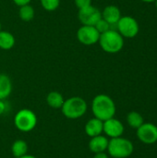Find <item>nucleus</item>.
<instances>
[{"label": "nucleus", "mask_w": 157, "mask_h": 158, "mask_svg": "<svg viewBox=\"0 0 157 158\" xmlns=\"http://www.w3.org/2000/svg\"><path fill=\"white\" fill-rule=\"evenodd\" d=\"M92 112L94 118L105 121L116 115V104L107 94H97L92 101Z\"/></svg>", "instance_id": "f257e3e1"}, {"label": "nucleus", "mask_w": 157, "mask_h": 158, "mask_svg": "<svg viewBox=\"0 0 157 158\" xmlns=\"http://www.w3.org/2000/svg\"><path fill=\"white\" fill-rule=\"evenodd\" d=\"M60 109L65 118L68 119H78L86 114L88 105L82 97L72 96L64 101Z\"/></svg>", "instance_id": "f03ea898"}, {"label": "nucleus", "mask_w": 157, "mask_h": 158, "mask_svg": "<svg viewBox=\"0 0 157 158\" xmlns=\"http://www.w3.org/2000/svg\"><path fill=\"white\" fill-rule=\"evenodd\" d=\"M101 48L108 54H117L120 52L124 46V38L116 30H108L101 33L98 41Z\"/></svg>", "instance_id": "7ed1b4c3"}, {"label": "nucleus", "mask_w": 157, "mask_h": 158, "mask_svg": "<svg viewBox=\"0 0 157 158\" xmlns=\"http://www.w3.org/2000/svg\"><path fill=\"white\" fill-rule=\"evenodd\" d=\"M106 151L113 158H127L132 155L134 146L129 139L120 136L109 140Z\"/></svg>", "instance_id": "20e7f679"}, {"label": "nucleus", "mask_w": 157, "mask_h": 158, "mask_svg": "<svg viewBox=\"0 0 157 158\" xmlns=\"http://www.w3.org/2000/svg\"><path fill=\"white\" fill-rule=\"evenodd\" d=\"M37 116L33 111L23 108L18 111L14 117V125L21 132H30L37 126Z\"/></svg>", "instance_id": "39448f33"}, {"label": "nucleus", "mask_w": 157, "mask_h": 158, "mask_svg": "<svg viewBox=\"0 0 157 158\" xmlns=\"http://www.w3.org/2000/svg\"><path fill=\"white\" fill-rule=\"evenodd\" d=\"M117 29L123 38H134L139 33L140 26L133 17L123 16L117 23Z\"/></svg>", "instance_id": "423d86ee"}, {"label": "nucleus", "mask_w": 157, "mask_h": 158, "mask_svg": "<svg viewBox=\"0 0 157 158\" xmlns=\"http://www.w3.org/2000/svg\"><path fill=\"white\" fill-rule=\"evenodd\" d=\"M77 38L81 44L89 46L98 43L100 33L94 26L81 25L77 31Z\"/></svg>", "instance_id": "0eeeda50"}, {"label": "nucleus", "mask_w": 157, "mask_h": 158, "mask_svg": "<svg viewBox=\"0 0 157 158\" xmlns=\"http://www.w3.org/2000/svg\"><path fill=\"white\" fill-rule=\"evenodd\" d=\"M78 18L81 25L94 26L102 19V12L94 6L91 5L87 7L79 9Z\"/></svg>", "instance_id": "6e6552de"}, {"label": "nucleus", "mask_w": 157, "mask_h": 158, "mask_svg": "<svg viewBox=\"0 0 157 158\" xmlns=\"http://www.w3.org/2000/svg\"><path fill=\"white\" fill-rule=\"evenodd\" d=\"M138 139L145 144H154L157 142V126L150 122H144L137 129Z\"/></svg>", "instance_id": "1a4fd4ad"}, {"label": "nucleus", "mask_w": 157, "mask_h": 158, "mask_svg": "<svg viewBox=\"0 0 157 158\" xmlns=\"http://www.w3.org/2000/svg\"><path fill=\"white\" fill-rule=\"evenodd\" d=\"M103 132L110 139L120 137L124 133V125L120 120L111 118L103 122Z\"/></svg>", "instance_id": "9d476101"}, {"label": "nucleus", "mask_w": 157, "mask_h": 158, "mask_svg": "<svg viewBox=\"0 0 157 158\" xmlns=\"http://www.w3.org/2000/svg\"><path fill=\"white\" fill-rule=\"evenodd\" d=\"M120 9L115 5L106 6L102 11V19H104L106 22H108L111 26L117 25L118 20L121 18Z\"/></svg>", "instance_id": "9b49d317"}, {"label": "nucleus", "mask_w": 157, "mask_h": 158, "mask_svg": "<svg viewBox=\"0 0 157 158\" xmlns=\"http://www.w3.org/2000/svg\"><path fill=\"white\" fill-rule=\"evenodd\" d=\"M109 140L106 136L98 135L95 137H92L89 142V149L93 154L105 152L107 150Z\"/></svg>", "instance_id": "f8f14e48"}, {"label": "nucleus", "mask_w": 157, "mask_h": 158, "mask_svg": "<svg viewBox=\"0 0 157 158\" xmlns=\"http://www.w3.org/2000/svg\"><path fill=\"white\" fill-rule=\"evenodd\" d=\"M103 122L102 120L93 118L89 119L84 127V131L86 135L89 137H95L98 135H101L103 133Z\"/></svg>", "instance_id": "ddd939ff"}, {"label": "nucleus", "mask_w": 157, "mask_h": 158, "mask_svg": "<svg viewBox=\"0 0 157 158\" xmlns=\"http://www.w3.org/2000/svg\"><path fill=\"white\" fill-rule=\"evenodd\" d=\"M12 92V82L10 78L4 74L0 73V99L6 100Z\"/></svg>", "instance_id": "4468645a"}, {"label": "nucleus", "mask_w": 157, "mask_h": 158, "mask_svg": "<svg viewBox=\"0 0 157 158\" xmlns=\"http://www.w3.org/2000/svg\"><path fill=\"white\" fill-rule=\"evenodd\" d=\"M64 101H65V99H64L63 95L56 91L50 92L46 96L47 105L51 108H54V109H60L64 104Z\"/></svg>", "instance_id": "2eb2a0df"}, {"label": "nucleus", "mask_w": 157, "mask_h": 158, "mask_svg": "<svg viewBox=\"0 0 157 158\" xmlns=\"http://www.w3.org/2000/svg\"><path fill=\"white\" fill-rule=\"evenodd\" d=\"M15 44L16 40L11 32L6 31H0V49L9 50L14 47Z\"/></svg>", "instance_id": "dca6fc26"}, {"label": "nucleus", "mask_w": 157, "mask_h": 158, "mask_svg": "<svg viewBox=\"0 0 157 158\" xmlns=\"http://www.w3.org/2000/svg\"><path fill=\"white\" fill-rule=\"evenodd\" d=\"M28 144L23 140H17L11 145V153L15 158L20 157L28 153Z\"/></svg>", "instance_id": "f3484780"}, {"label": "nucleus", "mask_w": 157, "mask_h": 158, "mask_svg": "<svg viewBox=\"0 0 157 158\" xmlns=\"http://www.w3.org/2000/svg\"><path fill=\"white\" fill-rule=\"evenodd\" d=\"M127 122L131 128L137 130L144 123V119H143V117L140 113L136 111H132L127 115Z\"/></svg>", "instance_id": "a211bd4d"}, {"label": "nucleus", "mask_w": 157, "mask_h": 158, "mask_svg": "<svg viewBox=\"0 0 157 158\" xmlns=\"http://www.w3.org/2000/svg\"><path fill=\"white\" fill-rule=\"evenodd\" d=\"M34 15H35L34 8L30 4L19 6V16L21 20H23V21H31L34 18Z\"/></svg>", "instance_id": "6ab92c4d"}, {"label": "nucleus", "mask_w": 157, "mask_h": 158, "mask_svg": "<svg viewBox=\"0 0 157 158\" xmlns=\"http://www.w3.org/2000/svg\"><path fill=\"white\" fill-rule=\"evenodd\" d=\"M42 7L46 11H55L60 5V0H40Z\"/></svg>", "instance_id": "aec40b11"}, {"label": "nucleus", "mask_w": 157, "mask_h": 158, "mask_svg": "<svg viewBox=\"0 0 157 158\" xmlns=\"http://www.w3.org/2000/svg\"><path fill=\"white\" fill-rule=\"evenodd\" d=\"M94 27H95V29L99 31V33L101 34V33H104V32H105V31H107L108 30H110L111 28V25L108 23V22H106L104 19H101L95 25H94Z\"/></svg>", "instance_id": "412c9836"}, {"label": "nucleus", "mask_w": 157, "mask_h": 158, "mask_svg": "<svg viewBox=\"0 0 157 158\" xmlns=\"http://www.w3.org/2000/svg\"><path fill=\"white\" fill-rule=\"evenodd\" d=\"M74 3L79 9H81V8H84V7L91 6L92 0H74Z\"/></svg>", "instance_id": "4be33fe9"}, {"label": "nucleus", "mask_w": 157, "mask_h": 158, "mask_svg": "<svg viewBox=\"0 0 157 158\" xmlns=\"http://www.w3.org/2000/svg\"><path fill=\"white\" fill-rule=\"evenodd\" d=\"M6 109H7V106H6L5 100L0 99V116L4 115L6 112Z\"/></svg>", "instance_id": "5701e85b"}, {"label": "nucleus", "mask_w": 157, "mask_h": 158, "mask_svg": "<svg viewBox=\"0 0 157 158\" xmlns=\"http://www.w3.org/2000/svg\"><path fill=\"white\" fill-rule=\"evenodd\" d=\"M31 0H13V2L19 6H25V5H28L31 3Z\"/></svg>", "instance_id": "b1692460"}, {"label": "nucleus", "mask_w": 157, "mask_h": 158, "mask_svg": "<svg viewBox=\"0 0 157 158\" xmlns=\"http://www.w3.org/2000/svg\"><path fill=\"white\" fill-rule=\"evenodd\" d=\"M93 158H109L108 155L105 152H102V153H97V154H94Z\"/></svg>", "instance_id": "393cba45"}, {"label": "nucleus", "mask_w": 157, "mask_h": 158, "mask_svg": "<svg viewBox=\"0 0 157 158\" xmlns=\"http://www.w3.org/2000/svg\"><path fill=\"white\" fill-rule=\"evenodd\" d=\"M18 158H37V157H36V156H31V155H28V154H26V155H24V156H22L18 157Z\"/></svg>", "instance_id": "a878e982"}, {"label": "nucleus", "mask_w": 157, "mask_h": 158, "mask_svg": "<svg viewBox=\"0 0 157 158\" xmlns=\"http://www.w3.org/2000/svg\"><path fill=\"white\" fill-rule=\"evenodd\" d=\"M141 1H143L144 3H155V0H141Z\"/></svg>", "instance_id": "bb28decb"}, {"label": "nucleus", "mask_w": 157, "mask_h": 158, "mask_svg": "<svg viewBox=\"0 0 157 158\" xmlns=\"http://www.w3.org/2000/svg\"><path fill=\"white\" fill-rule=\"evenodd\" d=\"M155 7H156V9H157V0H155Z\"/></svg>", "instance_id": "cd10ccee"}, {"label": "nucleus", "mask_w": 157, "mask_h": 158, "mask_svg": "<svg viewBox=\"0 0 157 158\" xmlns=\"http://www.w3.org/2000/svg\"><path fill=\"white\" fill-rule=\"evenodd\" d=\"M2 31V25H1V22H0V31Z\"/></svg>", "instance_id": "c85d7f7f"}]
</instances>
